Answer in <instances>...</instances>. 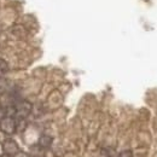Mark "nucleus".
Instances as JSON below:
<instances>
[{
  "label": "nucleus",
  "instance_id": "1",
  "mask_svg": "<svg viewBox=\"0 0 157 157\" xmlns=\"http://www.w3.org/2000/svg\"><path fill=\"white\" fill-rule=\"evenodd\" d=\"M0 129L2 133L7 134V136H12L17 131V121L15 120L13 116L6 115L0 120Z\"/></svg>",
  "mask_w": 157,
  "mask_h": 157
},
{
  "label": "nucleus",
  "instance_id": "2",
  "mask_svg": "<svg viewBox=\"0 0 157 157\" xmlns=\"http://www.w3.org/2000/svg\"><path fill=\"white\" fill-rule=\"evenodd\" d=\"M13 106H15V115L20 120H23V118L27 117L32 113V109H33L32 104L29 101H27V100H20Z\"/></svg>",
  "mask_w": 157,
  "mask_h": 157
},
{
  "label": "nucleus",
  "instance_id": "3",
  "mask_svg": "<svg viewBox=\"0 0 157 157\" xmlns=\"http://www.w3.org/2000/svg\"><path fill=\"white\" fill-rule=\"evenodd\" d=\"M2 150L5 154H7L10 156H15L20 151V147H18V144L13 139L7 138L2 141Z\"/></svg>",
  "mask_w": 157,
  "mask_h": 157
},
{
  "label": "nucleus",
  "instance_id": "4",
  "mask_svg": "<svg viewBox=\"0 0 157 157\" xmlns=\"http://www.w3.org/2000/svg\"><path fill=\"white\" fill-rule=\"evenodd\" d=\"M52 141H53V140H52V138L50 137V136L44 134V136H41L39 139V146L42 147V149H48V147L51 146Z\"/></svg>",
  "mask_w": 157,
  "mask_h": 157
},
{
  "label": "nucleus",
  "instance_id": "5",
  "mask_svg": "<svg viewBox=\"0 0 157 157\" xmlns=\"http://www.w3.org/2000/svg\"><path fill=\"white\" fill-rule=\"evenodd\" d=\"M9 73V64L5 59L0 58V78H4Z\"/></svg>",
  "mask_w": 157,
  "mask_h": 157
},
{
  "label": "nucleus",
  "instance_id": "6",
  "mask_svg": "<svg viewBox=\"0 0 157 157\" xmlns=\"http://www.w3.org/2000/svg\"><path fill=\"white\" fill-rule=\"evenodd\" d=\"M13 157H30V156H29V154H27L24 151H18Z\"/></svg>",
  "mask_w": 157,
  "mask_h": 157
},
{
  "label": "nucleus",
  "instance_id": "7",
  "mask_svg": "<svg viewBox=\"0 0 157 157\" xmlns=\"http://www.w3.org/2000/svg\"><path fill=\"white\" fill-rule=\"evenodd\" d=\"M120 157H133V156H132V152L131 151H123V152H121Z\"/></svg>",
  "mask_w": 157,
  "mask_h": 157
},
{
  "label": "nucleus",
  "instance_id": "8",
  "mask_svg": "<svg viewBox=\"0 0 157 157\" xmlns=\"http://www.w3.org/2000/svg\"><path fill=\"white\" fill-rule=\"evenodd\" d=\"M0 157H12V156H10V155H7V154H2V155H0Z\"/></svg>",
  "mask_w": 157,
  "mask_h": 157
}]
</instances>
